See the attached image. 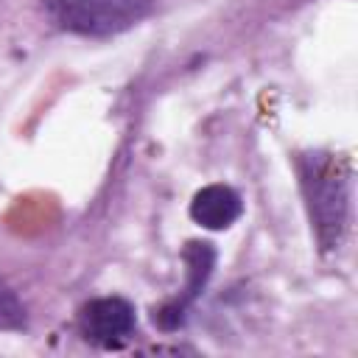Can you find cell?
Wrapping results in <instances>:
<instances>
[{"mask_svg": "<svg viewBox=\"0 0 358 358\" xmlns=\"http://www.w3.org/2000/svg\"><path fill=\"white\" fill-rule=\"evenodd\" d=\"M185 263H187V282H185V294L176 299V302H168L157 316L154 322H159V327L165 330H176L182 322H185V308L204 291L207 280L213 277V268H215V249L213 243L207 241H190L185 246Z\"/></svg>", "mask_w": 358, "mask_h": 358, "instance_id": "4", "label": "cell"}, {"mask_svg": "<svg viewBox=\"0 0 358 358\" xmlns=\"http://www.w3.org/2000/svg\"><path fill=\"white\" fill-rule=\"evenodd\" d=\"M28 327V313L20 296L0 280V330H25Z\"/></svg>", "mask_w": 358, "mask_h": 358, "instance_id": "6", "label": "cell"}, {"mask_svg": "<svg viewBox=\"0 0 358 358\" xmlns=\"http://www.w3.org/2000/svg\"><path fill=\"white\" fill-rule=\"evenodd\" d=\"M350 173L344 162L327 151H310L299 157V185L308 204L310 224L324 252L336 249L347 229L350 210Z\"/></svg>", "mask_w": 358, "mask_h": 358, "instance_id": "1", "label": "cell"}, {"mask_svg": "<svg viewBox=\"0 0 358 358\" xmlns=\"http://www.w3.org/2000/svg\"><path fill=\"white\" fill-rule=\"evenodd\" d=\"M243 204L229 185H207L190 201V215L204 229H227L238 221Z\"/></svg>", "mask_w": 358, "mask_h": 358, "instance_id": "5", "label": "cell"}, {"mask_svg": "<svg viewBox=\"0 0 358 358\" xmlns=\"http://www.w3.org/2000/svg\"><path fill=\"white\" fill-rule=\"evenodd\" d=\"M50 22L78 36H115L145 20L157 0H42Z\"/></svg>", "mask_w": 358, "mask_h": 358, "instance_id": "2", "label": "cell"}, {"mask_svg": "<svg viewBox=\"0 0 358 358\" xmlns=\"http://www.w3.org/2000/svg\"><path fill=\"white\" fill-rule=\"evenodd\" d=\"M137 324L131 302L120 296H101L84 305L81 310V333L87 341L98 347H120L131 338Z\"/></svg>", "mask_w": 358, "mask_h": 358, "instance_id": "3", "label": "cell"}]
</instances>
